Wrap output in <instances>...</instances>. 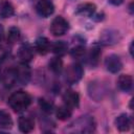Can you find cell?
Returning <instances> with one entry per match:
<instances>
[{"instance_id":"1","label":"cell","mask_w":134,"mask_h":134,"mask_svg":"<svg viewBox=\"0 0 134 134\" xmlns=\"http://www.w3.org/2000/svg\"><path fill=\"white\" fill-rule=\"evenodd\" d=\"M7 103L15 112H23L30 105L31 97L25 91H17L8 97Z\"/></svg>"},{"instance_id":"2","label":"cell","mask_w":134,"mask_h":134,"mask_svg":"<svg viewBox=\"0 0 134 134\" xmlns=\"http://www.w3.org/2000/svg\"><path fill=\"white\" fill-rule=\"evenodd\" d=\"M72 130L70 132H80V133H90L94 130V120L90 116H81L72 125Z\"/></svg>"},{"instance_id":"3","label":"cell","mask_w":134,"mask_h":134,"mask_svg":"<svg viewBox=\"0 0 134 134\" xmlns=\"http://www.w3.org/2000/svg\"><path fill=\"white\" fill-rule=\"evenodd\" d=\"M84 74V70L80 64H71L67 67L65 71V80L69 84H75L77 83Z\"/></svg>"},{"instance_id":"4","label":"cell","mask_w":134,"mask_h":134,"mask_svg":"<svg viewBox=\"0 0 134 134\" xmlns=\"http://www.w3.org/2000/svg\"><path fill=\"white\" fill-rule=\"evenodd\" d=\"M68 28H69V24L67 20H65L62 16L55 17L50 24V32L55 37L63 36L64 34H66Z\"/></svg>"},{"instance_id":"5","label":"cell","mask_w":134,"mask_h":134,"mask_svg":"<svg viewBox=\"0 0 134 134\" xmlns=\"http://www.w3.org/2000/svg\"><path fill=\"white\" fill-rule=\"evenodd\" d=\"M16 80L22 85H26L30 79V69L26 65V63H21L17 67H15Z\"/></svg>"},{"instance_id":"6","label":"cell","mask_w":134,"mask_h":134,"mask_svg":"<svg viewBox=\"0 0 134 134\" xmlns=\"http://www.w3.org/2000/svg\"><path fill=\"white\" fill-rule=\"evenodd\" d=\"M36 10L41 17L47 18L53 14L54 5L50 0H39L36 5Z\"/></svg>"},{"instance_id":"7","label":"cell","mask_w":134,"mask_h":134,"mask_svg":"<svg viewBox=\"0 0 134 134\" xmlns=\"http://www.w3.org/2000/svg\"><path fill=\"white\" fill-rule=\"evenodd\" d=\"M105 66L107 68V70L110 71L111 73H117L122 68V63L118 55L110 54L105 60Z\"/></svg>"},{"instance_id":"8","label":"cell","mask_w":134,"mask_h":134,"mask_svg":"<svg viewBox=\"0 0 134 134\" xmlns=\"http://www.w3.org/2000/svg\"><path fill=\"white\" fill-rule=\"evenodd\" d=\"M18 58L22 63H28L34 58L32 48L28 44H23L18 49Z\"/></svg>"},{"instance_id":"9","label":"cell","mask_w":134,"mask_h":134,"mask_svg":"<svg viewBox=\"0 0 134 134\" xmlns=\"http://www.w3.org/2000/svg\"><path fill=\"white\" fill-rule=\"evenodd\" d=\"M63 100L66 106L70 108H75L80 104V95L72 90H68L63 94Z\"/></svg>"},{"instance_id":"10","label":"cell","mask_w":134,"mask_h":134,"mask_svg":"<svg viewBox=\"0 0 134 134\" xmlns=\"http://www.w3.org/2000/svg\"><path fill=\"white\" fill-rule=\"evenodd\" d=\"M95 8H96L95 4L87 2V3L80 4L76 7V12L75 13L77 15H81V16H84V17H92L93 14L95 13Z\"/></svg>"},{"instance_id":"11","label":"cell","mask_w":134,"mask_h":134,"mask_svg":"<svg viewBox=\"0 0 134 134\" xmlns=\"http://www.w3.org/2000/svg\"><path fill=\"white\" fill-rule=\"evenodd\" d=\"M115 126L120 132H126L131 127V118L128 114H120L115 119Z\"/></svg>"},{"instance_id":"12","label":"cell","mask_w":134,"mask_h":134,"mask_svg":"<svg viewBox=\"0 0 134 134\" xmlns=\"http://www.w3.org/2000/svg\"><path fill=\"white\" fill-rule=\"evenodd\" d=\"M35 47H36V50L40 53V54H46L48 51H49V48H50V43L48 41L47 38L45 37H39L37 40H36V43H35Z\"/></svg>"},{"instance_id":"13","label":"cell","mask_w":134,"mask_h":134,"mask_svg":"<svg viewBox=\"0 0 134 134\" xmlns=\"http://www.w3.org/2000/svg\"><path fill=\"white\" fill-rule=\"evenodd\" d=\"M117 85L119 87L120 90L128 92L132 89V85H133V80L132 76L129 74H121L119 75L118 80H117Z\"/></svg>"},{"instance_id":"14","label":"cell","mask_w":134,"mask_h":134,"mask_svg":"<svg viewBox=\"0 0 134 134\" xmlns=\"http://www.w3.org/2000/svg\"><path fill=\"white\" fill-rule=\"evenodd\" d=\"M15 14V8L8 0H3L0 3V17L6 19L10 18Z\"/></svg>"},{"instance_id":"15","label":"cell","mask_w":134,"mask_h":134,"mask_svg":"<svg viewBox=\"0 0 134 134\" xmlns=\"http://www.w3.org/2000/svg\"><path fill=\"white\" fill-rule=\"evenodd\" d=\"M19 129L21 132L23 133H29L34 130V127H35V124H34V120L29 117H20L19 118Z\"/></svg>"},{"instance_id":"16","label":"cell","mask_w":134,"mask_h":134,"mask_svg":"<svg viewBox=\"0 0 134 134\" xmlns=\"http://www.w3.org/2000/svg\"><path fill=\"white\" fill-rule=\"evenodd\" d=\"M13 127V119L10 114L5 110H0V128L8 130Z\"/></svg>"},{"instance_id":"17","label":"cell","mask_w":134,"mask_h":134,"mask_svg":"<svg viewBox=\"0 0 134 134\" xmlns=\"http://www.w3.org/2000/svg\"><path fill=\"white\" fill-rule=\"evenodd\" d=\"M51 49H52V52L54 54H57L58 57H62V55H64L67 52L68 45L64 41H55L52 44Z\"/></svg>"},{"instance_id":"18","label":"cell","mask_w":134,"mask_h":134,"mask_svg":"<svg viewBox=\"0 0 134 134\" xmlns=\"http://www.w3.org/2000/svg\"><path fill=\"white\" fill-rule=\"evenodd\" d=\"M72 114V111H71V108L64 105V106H60L59 108H57L55 110V115L58 117V119L60 120H66L68 119Z\"/></svg>"},{"instance_id":"19","label":"cell","mask_w":134,"mask_h":134,"mask_svg":"<svg viewBox=\"0 0 134 134\" xmlns=\"http://www.w3.org/2000/svg\"><path fill=\"white\" fill-rule=\"evenodd\" d=\"M21 38V31L18 27L12 26L7 31V41L9 43H16Z\"/></svg>"},{"instance_id":"20","label":"cell","mask_w":134,"mask_h":134,"mask_svg":"<svg viewBox=\"0 0 134 134\" xmlns=\"http://www.w3.org/2000/svg\"><path fill=\"white\" fill-rule=\"evenodd\" d=\"M49 69L53 72V73H60L63 69V62L62 60L60 59V57H55V58H52L50 61H49Z\"/></svg>"},{"instance_id":"21","label":"cell","mask_w":134,"mask_h":134,"mask_svg":"<svg viewBox=\"0 0 134 134\" xmlns=\"http://www.w3.org/2000/svg\"><path fill=\"white\" fill-rule=\"evenodd\" d=\"M3 82L6 86H10L17 82L16 80V73H15V68L7 69L4 74H3Z\"/></svg>"},{"instance_id":"22","label":"cell","mask_w":134,"mask_h":134,"mask_svg":"<svg viewBox=\"0 0 134 134\" xmlns=\"http://www.w3.org/2000/svg\"><path fill=\"white\" fill-rule=\"evenodd\" d=\"M100 54H102V52H100L99 48L93 47V48L91 49V51H90V53H89V62H90V64H91L92 66L97 65V63H98V61H99V58H100Z\"/></svg>"},{"instance_id":"23","label":"cell","mask_w":134,"mask_h":134,"mask_svg":"<svg viewBox=\"0 0 134 134\" xmlns=\"http://www.w3.org/2000/svg\"><path fill=\"white\" fill-rule=\"evenodd\" d=\"M39 106L46 113H51L53 110V104L46 98H40L39 99Z\"/></svg>"},{"instance_id":"24","label":"cell","mask_w":134,"mask_h":134,"mask_svg":"<svg viewBox=\"0 0 134 134\" xmlns=\"http://www.w3.org/2000/svg\"><path fill=\"white\" fill-rule=\"evenodd\" d=\"M70 53H71V55H72L73 58H75V59H81V58H83L84 54H85V48H84V46H82V45H76V46H74V47L70 50Z\"/></svg>"},{"instance_id":"25","label":"cell","mask_w":134,"mask_h":134,"mask_svg":"<svg viewBox=\"0 0 134 134\" xmlns=\"http://www.w3.org/2000/svg\"><path fill=\"white\" fill-rule=\"evenodd\" d=\"M110 2H111L113 5H120V4L124 2V0H110Z\"/></svg>"},{"instance_id":"26","label":"cell","mask_w":134,"mask_h":134,"mask_svg":"<svg viewBox=\"0 0 134 134\" xmlns=\"http://www.w3.org/2000/svg\"><path fill=\"white\" fill-rule=\"evenodd\" d=\"M3 37V27L0 25V39Z\"/></svg>"}]
</instances>
